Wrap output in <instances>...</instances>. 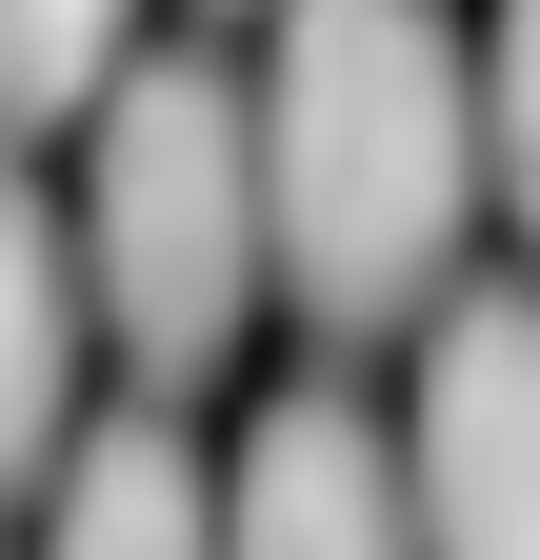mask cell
Segmentation results:
<instances>
[{
	"label": "cell",
	"mask_w": 540,
	"mask_h": 560,
	"mask_svg": "<svg viewBox=\"0 0 540 560\" xmlns=\"http://www.w3.org/2000/svg\"><path fill=\"white\" fill-rule=\"evenodd\" d=\"M120 21H141V0H0V140L101 120L120 101Z\"/></svg>",
	"instance_id": "52a82bcc"
},
{
	"label": "cell",
	"mask_w": 540,
	"mask_h": 560,
	"mask_svg": "<svg viewBox=\"0 0 540 560\" xmlns=\"http://www.w3.org/2000/svg\"><path fill=\"white\" fill-rule=\"evenodd\" d=\"M221 560H421V480H400V420H361L341 381L260 400L221 460Z\"/></svg>",
	"instance_id": "277c9868"
},
{
	"label": "cell",
	"mask_w": 540,
	"mask_h": 560,
	"mask_svg": "<svg viewBox=\"0 0 540 560\" xmlns=\"http://www.w3.org/2000/svg\"><path fill=\"white\" fill-rule=\"evenodd\" d=\"M400 480H421V560H540V301L520 280L421 320Z\"/></svg>",
	"instance_id": "3957f363"
},
{
	"label": "cell",
	"mask_w": 540,
	"mask_h": 560,
	"mask_svg": "<svg viewBox=\"0 0 540 560\" xmlns=\"http://www.w3.org/2000/svg\"><path fill=\"white\" fill-rule=\"evenodd\" d=\"M81 340H101L81 221H60V200H40V161L0 140V501L81 460Z\"/></svg>",
	"instance_id": "5b68a950"
},
{
	"label": "cell",
	"mask_w": 540,
	"mask_h": 560,
	"mask_svg": "<svg viewBox=\"0 0 540 560\" xmlns=\"http://www.w3.org/2000/svg\"><path fill=\"white\" fill-rule=\"evenodd\" d=\"M260 221L281 301L320 340L441 320L460 221H481V60L441 0H281L260 40Z\"/></svg>",
	"instance_id": "6da1fadb"
},
{
	"label": "cell",
	"mask_w": 540,
	"mask_h": 560,
	"mask_svg": "<svg viewBox=\"0 0 540 560\" xmlns=\"http://www.w3.org/2000/svg\"><path fill=\"white\" fill-rule=\"evenodd\" d=\"M81 280L101 340L161 400L240 361V320L281 301V221H260V81L221 60H120V101L81 140Z\"/></svg>",
	"instance_id": "7a4b0ae2"
},
{
	"label": "cell",
	"mask_w": 540,
	"mask_h": 560,
	"mask_svg": "<svg viewBox=\"0 0 540 560\" xmlns=\"http://www.w3.org/2000/svg\"><path fill=\"white\" fill-rule=\"evenodd\" d=\"M481 180L520 200V241H540V0L481 21Z\"/></svg>",
	"instance_id": "ba28073f"
},
{
	"label": "cell",
	"mask_w": 540,
	"mask_h": 560,
	"mask_svg": "<svg viewBox=\"0 0 540 560\" xmlns=\"http://www.w3.org/2000/svg\"><path fill=\"white\" fill-rule=\"evenodd\" d=\"M40 560H221V460L180 420H81V460L40 480Z\"/></svg>",
	"instance_id": "8992f818"
}]
</instances>
